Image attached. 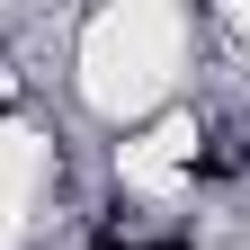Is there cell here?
I'll list each match as a JSON object with an SVG mask.
<instances>
[{
    "mask_svg": "<svg viewBox=\"0 0 250 250\" xmlns=\"http://www.w3.org/2000/svg\"><path fill=\"white\" fill-rule=\"evenodd\" d=\"M99 250H188V241H116V232H99Z\"/></svg>",
    "mask_w": 250,
    "mask_h": 250,
    "instance_id": "1",
    "label": "cell"
}]
</instances>
